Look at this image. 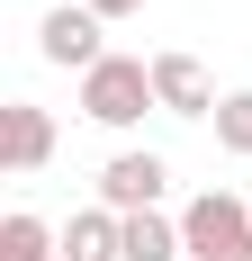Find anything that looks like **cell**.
Returning <instances> with one entry per match:
<instances>
[{"mask_svg":"<svg viewBox=\"0 0 252 261\" xmlns=\"http://www.w3.org/2000/svg\"><path fill=\"white\" fill-rule=\"evenodd\" d=\"M144 108H162L153 99V54H108L99 72H81V117L90 126H144Z\"/></svg>","mask_w":252,"mask_h":261,"instance_id":"cell-1","label":"cell"},{"mask_svg":"<svg viewBox=\"0 0 252 261\" xmlns=\"http://www.w3.org/2000/svg\"><path fill=\"white\" fill-rule=\"evenodd\" d=\"M180 243H189V261H252V198L198 189L180 207Z\"/></svg>","mask_w":252,"mask_h":261,"instance_id":"cell-2","label":"cell"},{"mask_svg":"<svg viewBox=\"0 0 252 261\" xmlns=\"http://www.w3.org/2000/svg\"><path fill=\"white\" fill-rule=\"evenodd\" d=\"M162 189H171V162L153 144H126L99 162V207L108 216H162Z\"/></svg>","mask_w":252,"mask_h":261,"instance_id":"cell-3","label":"cell"},{"mask_svg":"<svg viewBox=\"0 0 252 261\" xmlns=\"http://www.w3.org/2000/svg\"><path fill=\"white\" fill-rule=\"evenodd\" d=\"M36 54H45L54 72H99L108 63V18H90L81 0H63V9L36 18Z\"/></svg>","mask_w":252,"mask_h":261,"instance_id":"cell-4","label":"cell"},{"mask_svg":"<svg viewBox=\"0 0 252 261\" xmlns=\"http://www.w3.org/2000/svg\"><path fill=\"white\" fill-rule=\"evenodd\" d=\"M0 162H9V180H27V171L54 162V117L36 99H9V108H0Z\"/></svg>","mask_w":252,"mask_h":261,"instance_id":"cell-5","label":"cell"},{"mask_svg":"<svg viewBox=\"0 0 252 261\" xmlns=\"http://www.w3.org/2000/svg\"><path fill=\"white\" fill-rule=\"evenodd\" d=\"M153 99L162 117H216V81L198 54H153Z\"/></svg>","mask_w":252,"mask_h":261,"instance_id":"cell-6","label":"cell"},{"mask_svg":"<svg viewBox=\"0 0 252 261\" xmlns=\"http://www.w3.org/2000/svg\"><path fill=\"white\" fill-rule=\"evenodd\" d=\"M63 261H126V216L81 207L72 225H63Z\"/></svg>","mask_w":252,"mask_h":261,"instance_id":"cell-7","label":"cell"},{"mask_svg":"<svg viewBox=\"0 0 252 261\" xmlns=\"http://www.w3.org/2000/svg\"><path fill=\"white\" fill-rule=\"evenodd\" d=\"M0 261H63V234H54L36 207H9L0 216Z\"/></svg>","mask_w":252,"mask_h":261,"instance_id":"cell-8","label":"cell"},{"mask_svg":"<svg viewBox=\"0 0 252 261\" xmlns=\"http://www.w3.org/2000/svg\"><path fill=\"white\" fill-rule=\"evenodd\" d=\"M180 216H126V261H180Z\"/></svg>","mask_w":252,"mask_h":261,"instance_id":"cell-9","label":"cell"},{"mask_svg":"<svg viewBox=\"0 0 252 261\" xmlns=\"http://www.w3.org/2000/svg\"><path fill=\"white\" fill-rule=\"evenodd\" d=\"M216 144H225L234 162H252V90H225V99H216Z\"/></svg>","mask_w":252,"mask_h":261,"instance_id":"cell-10","label":"cell"},{"mask_svg":"<svg viewBox=\"0 0 252 261\" xmlns=\"http://www.w3.org/2000/svg\"><path fill=\"white\" fill-rule=\"evenodd\" d=\"M81 9H90V18H135L144 0H81Z\"/></svg>","mask_w":252,"mask_h":261,"instance_id":"cell-11","label":"cell"}]
</instances>
